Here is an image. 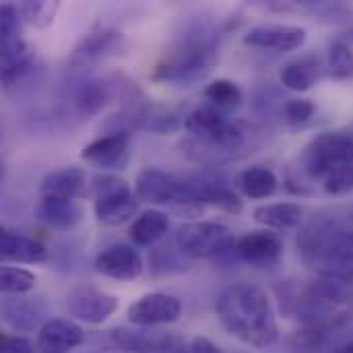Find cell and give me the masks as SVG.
Here are the masks:
<instances>
[{"instance_id": "obj_1", "label": "cell", "mask_w": 353, "mask_h": 353, "mask_svg": "<svg viewBox=\"0 0 353 353\" xmlns=\"http://www.w3.org/2000/svg\"><path fill=\"white\" fill-rule=\"evenodd\" d=\"M221 327L254 350H267L277 343L279 327L267 292L252 283H234L225 288L215 302Z\"/></svg>"}, {"instance_id": "obj_35", "label": "cell", "mask_w": 353, "mask_h": 353, "mask_svg": "<svg viewBox=\"0 0 353 353\" xmlns=\"http://www.w3.org/2000/svg\"><path fill=\"white\" fill-rule=\"evenodd\" d=\"M190 352L192 353H223L219 345H215L211 339L207 337H194L190 341Z\"/></svg>"}, {"instance_id": "obj_2", "label": "cell", "mask_w": 353, "mask_h": 353, "mask_svg": "<svg viewBox=\"0 0 353 353\" xmlns=\"http://www.w3.org/2000/svg\"><path fill=\"white\" fill-rule=\"evenodd\" d=\"M217 33L203 23L190 25L172 39L157 60L151 79L170 85H190L211 72L217 58Z\"/></svg>"}, {"instance_id": "obj_15", "label": "cell", "mask_w": 353, "mask_h": 353, "mask_svg": "<svg viewBox=\"0 0 353 353\" xmlns=\"http://www.w3.org/2000/svg\"><path fill=\"white\" fill-rule=\"evenodd\" d=\"M85 341V331L70 319H48L37 331L39 353H68Z\"/></svg>"}, {"instance_id": "obj_21", "label": "cell", "mask_w": 353, "mask_h": 353, "mask_svg": "<svg viewBox=\"0 0 353 353\" xmlns=\"http://www.w3.org/2000/svg\"><path fill=\"white\" fill-rule=\"evenodd\" d=\"M302 217L304 209L298 203H275L254 209V219L265 230H292L302 223Z\"/></svg>"}, {"instance_id": "obj_28", "label": "cell", "mask_w": 353, "mask_h": 353, "mask_svg": "<svg viewBox=\"0 0 353 353\" xmlns=\"http://www.w3.org/2000/svg\"><path fill=\"white\" fill-rule=\"evenodd\" d=\"M37 283V277L21 267L4 265L0 271V290L4 296H27Z\"/></svg>"}, {"instance_id": "obj_5", "label": "cell", "mask_w": 353, "mask_h": 353, "mask_svg": "<svg viewBox=\"0 0 353 353\" xmlns=\"http://www.w3.org/2000/svg\"><path fill=\"white\" fill-rule=\"evenodd\" d=\"M134 194L139 201L149 205H172V207L201 205L196 186L192 182L180 180L157 168H145L139 172L134 182Z\"/></svg>"}, {"instance_id": "obj_33", "label": "cell", "mask_w": 353, "mask_h": 353, "mask_svg": "<svg viewBox=\"0 0 353 353\" xmlns=\"http://www.w3.org/2000/svg\"><path fill=\"white\" fill-rule=\"evenodd\" d=\"M0 31H2V39L17 37L21 33L19 10L12 4H2V10H0Z\"/></svg>"}, {"instance_id": "obj_18", "label": "cell", "mask_w": 353, "mask_h": 353, "mask_svg": "<svg viewBox=\"0 0 353 353\" xmlns=\"http://www.w3.org/2000/svg\"><path fill=\"white\" fill-rule=\"evenodd\" d=\"M0 256L6 263L21 265H39L48 259V250L33 238L21 236L17 232L4 230L0 236Z\"/></svg>"}, {"instance_id": "obj_17", "label": "cell", "mask_w": 353, "mask_h": 353, "mask_svg": "<svg viewBox=\"0 0 353 353\" xmlns=\"http://www.w3.org/2000/svg\"><path fill=\"white\" fill-rule=\"evenodd\" d=\"M33 66V50L29 43L17 35L2 39V83L4 87H12L19 83Z\"/></svg>"}, {"instance_id": "obj_24", "label": "cell", "mask_w": 353, "mask_h": 353, "mask_svg": "<svg viewBox=\"0 0 353 353\" xmlns=\"http://www.w3.org/2000/svg\"><path fill=\"white\" fill-rule=\"evenodd\" d=\"M319 79V60L304 56L288 62L281 68V83L292 91H308Z\"/></svg>"}, {"instance_id": "obj_22", "label": "cell", "mask_w": 353, "mask_h": 353, "mask_svg": "<svg viewBox=\"0 0 353 353\" xmlns=\"http://www.w3.org/2000/svg\"><path fill=\"white\" fill-rule=\"evenodd\" d=\"M170 230V219L161 211H145L130 225V240L137 246H153L157 244Z\"/></svg>"}, {"instance_id": "obj_37", "label": "cell", "mask_w": 353, "mask_h": 353, "mask_svg": "<svg viewBox=\"0 0 353 353\" xmlns=\"http://www.w3.org/2000/svg\"><path fill=\"white\" fill-rule=\"evenodd\" d=\"M333 353H353V343H347V345L339 347L337 352H333Z\"/></svg>"}, {"instance_id": "obj_25", "label": "cell", "mask_w": 353, "mask_h": 353, "mask_svg": "<svg viewBox=\"0 0 353 353\" xmlns=\"http://www.w3.org/2000/svg\"><path fill=\"white\" fill-rule=\"evenodd\" d=\"M110 99V87L99 81H81L72 91V105L83 116L97 114Z\"/></svg>"}, {"instance_id": "obj_30", "label": "cell", "mask_w": 353, "mask_h": 353, "mask_svg": "<svg viewBox=\"0 0 353 353\" xmlns=\"http://www.w3.org/2000/svg\"><path fill=\"white\" fill-rule=\"evenodd\" d=\"M23 14L29 19V23L37 27H46L54 21V14L58 10V4L54 2H25L23 4Z\"/></svg>"}, {"instance_id": "obj_29", "label": "cell", "mask_w": 353, "mask_h": 353, "mask_svg": "<svg viewBox=\"0 0 353 353\" xmlns=\"http://www.w3.org/2000/svg\"><path fill=\"white\" fill-rule=\"evenodd\" d=\"M329 72L337 81L353 79V50L343 39H337L329 48Z\"/></svg>"}, {"instance_id": "obj_9", "label": "cell", "mask_w": 353, "mask_h": 353, "mask_svg": "<svg viewBox=\"0 0 353 353\" xmlns=\"http://www.w3.org/2000/svg\"><path fill=\"white\" fill-rule=\"evenodd\" d=\"M182 316V302L172 294L153 292L128 308V321L139 329H153L161 325H172Z\"/></svg>"}, {"instance_id": "obj_27", "label": "cell", "mask_w": 353, "mask_h": 353, "mask_svg": "<svg viewBox=\"0 0 353 353\" xmlns=\"http://www.w3.org/2000/svg\"><path fill=\"white\" fill-rule=\"evenodd\" d=\"M205 97L219 112L221 110H236L242 103V89L230 79H217V81H211L207 85Z\"/></svg>"}, {"instance_id": "obj_11", "label": "cell", "mask_w": 353, "mask_h": 353, "mask_svg": "<svg viewBox=\"0 0 353 353\" xmlns=\"http://www.w3.org/2000/svg\"><path fill=\"white\" fill-rule=\"evenodd\" d=\"M306 41V29L298 25H259L246 31L244 43L273 52H294Z\"/></svg>"}, {"instance_id": "obj_16", "label": "cell", "mask_w": 353, "mask_h": 353, "mask_svg": "<svg viewBox=\"0 0 353 353\" xmlns=\"http://www.w3.org/2000/svg\"><path fill=\"white\" fill-rule=\"evenodd\" d=\"M37 217L50 230L68 232L83 219V207L74 199L41 196L37 203Z\"/></svg>"}, {"instance_id": "obj_4", "label": "cell", "mask_w": 353, "mask_h": 353, "mask_svg": "<svg viewBox=\"0 0 353 353\" xmlns=\"http://www.w3.org/2000/svg\"><path fill=\"white\" fill-rule=\"evenodd\" d=\"M302 170L312 180H327L333 172L353 163V137L323 132L308 143L300 157Z\"/></svg>"}, {"instance_id": "obj_34", "label": "cell", "mask_w": 353, "mask_h": 353, "mask_svg": "<svg viewBox=\"0 0 353 353\" xmlns=\"http://www.w3.org/2000/svg\"><path fill=\"white\" fill-rule=\"evenodd\" d=\"M0 353H35V347L29 339L21 335H2Z\"/></svg>"}, {"instance_id": "obj_23", "label": "cell", "mask_w": 353, "mask_h": 353, "mask_svg": "<svg viewBox=\"0 0 353 353\" xmlns=\"http://www.w3.org/2000/svg\"><path fill=\"white\" fill-rule=\"evenodd\" d=\"M192 184L196 186V192H199L201 203L219 207V209H223V211H228V213H240V211H242V201H240V196H238L223 180L205 178V180H194Z\"/></svg>"}, {"instance_id": "obj_13", "label": "cell", "mask_w": 353, "mask_h": 353, "mask_svg": "<svg viewBox=\"0 0 353 353\" xmlns=\"http://www.w3.org/2000/svg\"><path fill=\"white\" fill-rule=\"evenodd\" d=\"M2 321L14 333H35L46 321V304L27 296H6L2 302Z\"/></svg>"}, {"instance_id": "obj_7", "label": "cell", "mask_w": 353, "mask_h": 353, "mask_svg": "<svg viewBox=\"0 0 353 353\" xmlns=\"http://www.w3.org/2000/svg\"><path fill=\"white\" fill-rule=\"evenodd\" d=\"M139 209V199L124 182L116 176H103L97 180L95 192V217L103 225H120L134 217Z\"/></svg>"}, {"instance_id": "obj_14", "label": "cell", "mask_w": 353, "mask_h": 353, "mask_svg": "<svg viewBox=\"0 0 353 353\" xmlns=\"http://www.w3.org/2000/svg\"><path fill=\"white\" fill-rule=\"evenodd\" d=\"M95 271L108 279L134 281L143 273V259L132 246L114 244L95 259Z\"/></svg>"}, {"instance_id": "obj_26", "label": "cell", "mask_w": 353, "mask_h": 353, "mask_svg": "<svg viewBox=\"0 0 353 353\" xmlns=\"http://www.w3.org/2000/svg\"><path fill=\"white\" fill-rule=\"evenodd\" d=\"M238 186L248 199L261 201L277 190V176L265 165H254L238 176Z\"/></svg>"}, {"instance_id": "obj_3", "label": "cell", "mask_w": 353, "mask_h": 353, "mask_svg": "<svg viewBox=\"0 0 353 353\" xmlns=\"http://www.w3.org/2000/svg\"><path fill=\"white\" fill-rule=\"evenodd\" d=\"M184 128L196 139L199 147L215 153V161L221 159L219 155L234 157L246 141V132L240 124L230 122L217 108H196L186 116Z\"/></svg>"}, {"instance_id": "obj_32", "label": "cell", "mask_w": 353, "mask_h": 353, "mask_svg": "<svg viewBox=\"0 0 353 353\" xmlns=\"http://www.w3.org/2000/svg\"><path fill=\"white\" fill-rule=\"evenodd\" d=\"M323 188L327 194H333V196H339V194H345V192L353 190V163L333 172L323 182Z\"/></svg>"}, {"instance_id": "obj_6", "label": "cell", "mask_w": 353, "mask_h": 353, "mask_svg": "<svg viewBox=\"0 0 353 353\" xmlns=\"http://www.w3.org/2000/svg\"><path fill=\"white\" fill-rule=\"evenodd\" d=\"M236 238L230 228L217 221H192L178 230V252L188 259H215L236 250Z\"/></svg>"}, {"instance_id": "obj_20", "label": "cell", "mask_w": 353, "mask_h": 353, "mask_svg": "<svg viewBox=\"0 0 353 353\" xmlns=\"http://www.w3.org/2000/svg\"><path fill=\"white\" fill-rule=\"evenodd\" d=\"M87 184V174L81 168H62L56 172H50L39 186L41 196H54V199H77L83 194Z\"/></svg>"}, {"instance_id": "obj_10", "label": "cell", "mask_w": 353, "mask_h": 353, "mask_svg": "<svg viewBox=\"0 0 353 353\" xmlns=\"http://www.w3.org/2000/svg\"><path fill=\"white\" fill-rule=\"evenodd\" d=\"M81 159L101 170H124L130 159V137L126 130H114L83 147Z\"/></svg>"}, {"instance_id": "obj_8", "label": "cell", "mask_w": 353, "mask_h": 353, "mask_svg": "<svg viewBox=\"0 0 353 353\" xmlns=\"http://www.w3.org/2000/svg\"><path fill=\"white\" fill-rule=\"evenodd\" d=\"M66 308H68V314L79 323L101 325L120 308V300L118 296L103 292L99 288L79 285L68 294Z\"/></svg>"}, {"instance_id": "obj_36", "label": "cell", "mask_w": 353, "mask_h": 353, "mask_svg": "<svg viewBox=\"0 0 353 353\" xmlns=\"http://www.w3.org/2000/svg\"><path fill=\"white\" fill-rule=\"evenodd\" d=\"M168 353H192L190 352V347H182V345H174L172 350Z\"/></svg>"}, {"instance_id": "obj_19", "label": "cell", "mask_w": 353, "mask_h": 353, "mask_svg": "<svg viewBox=\"0 0 353 353\" xmlns=\"http://www.w3.org/2000/svg\"><path fill=\"white\" fill-rule=\"evenodd\" d=\"M120 43H122V35L116 33V31H110V29L93 31L74 50L70 62L77 64L79 68H83L87 64H95V62L112 56L120 48Z\"/></svg>"}, {"instance_id": "obj_31", "label": "cell", "mask_w": 353, "mask_h": 353, "mask_svg": "<svg viewBox=\"0 0 353 353\" xmlns=\"http://www.w3.org/2000/svg\"><path fill=\"white\" fill-rule=\"evenodd\" d=\"M314 112H316V105L310 99H290L285 103V108H283L285 120L292 126H298V124L308 122L314 116Z\"/></svg>"}, {"instance_id": "obj_12", "label": "cell", "mask_w": 353, "mask_h": 353, "mask_svg": "<svg viewBox=\"0 0 353 353\" xmlns=\"http://www.w3.org/2000/svg\"><path fill=\"white\" fill-rule=\"evenodd\" d=\"M236 254L254 267L275 265L283 254V240L273 230H254L236 242Z\"/></svg>"}]
</instances>
